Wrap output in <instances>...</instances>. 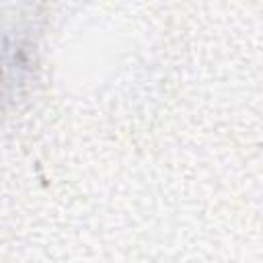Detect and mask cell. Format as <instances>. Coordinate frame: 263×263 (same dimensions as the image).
I'll use <instances>...</instances> for the list:
<instances>
[{
    "label": "cell",
    "instance_id": "1",
    "mask_svg": "<svg viewBox=\"0 0 263 263\" xmlns=\"http://www.w3.org/2000/svg\"><path fill=\"white\" fill-rule=\"evenodd\" d=\"M12 31H4L0 27V99L4 97V88L8 84H12V76L10 74H18L25 64V49L21 45V41L12 39L10 35Z\"/></svg>",
    "mask_w": 263,
    "mask_h": 263
}]
</instances>
